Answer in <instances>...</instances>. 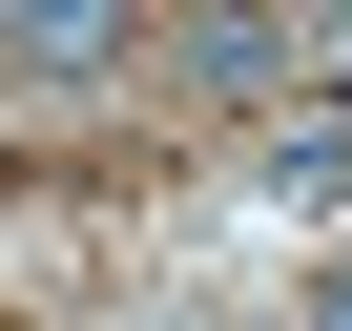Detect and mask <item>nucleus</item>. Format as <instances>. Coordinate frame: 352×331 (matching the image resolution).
<instances>
[{"mask_svg":"<svg viewBox=\"0 0 352 331\" xmlns=\"http://www.w3.org/2000/svg\"><path fill=\"white\" fill-rule=\"evenodd\" d=\"M0 21H21L42 62H104V42H124V0H0Z\"/></svg>","mask_w":352,"mask_h":331,"instance_id":"f03ea898","label":"nucleus"},{"mask_svg":"<svg viewBox=\"0 0 352 331\" xmlns=\"http://www.w3.org/2000/svg\"><path fill=\"white\" fill-rule=\"evenodd\" d=\"M270 187H290V207H331V187H352V104H311V124H270Z\"/></svg>","mask_w":352,"mask_h":331,"instance_id":"f257e3e1","label":"nucleus"}]
</instances>
